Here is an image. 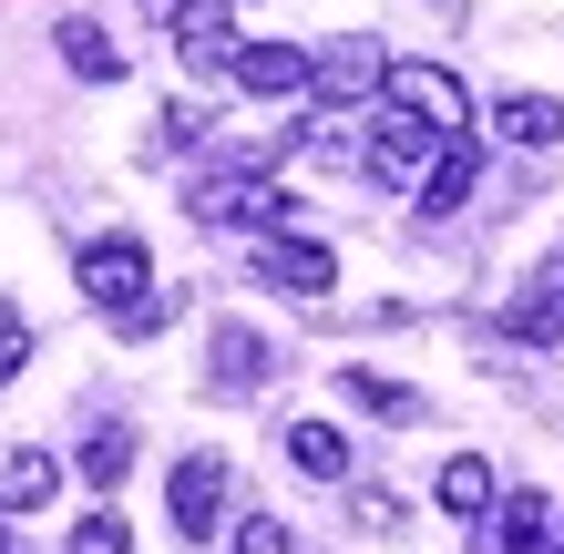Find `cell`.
Returning <instances> with one entry per match:
<instances>
[{
    "label": "cell",
    "mask_w": 564,
    "mask_h": 554,
    "mask_svg": "<svg viewBox=\"0 0 564 554\" xmlns=\"http://www.w3.org/2000/svg\"><path fill=\"white\" fill-rule=\"evenodd\" d=\"M73 287H83V298L104 308V318H123V308H134L144 287H154V247L134 237V226H113V237H83V257H73Z\"/></svg>",
    "instance_id": "cell-1"
},
{
    "label": "cell",
    "mask_w": 564,
    "mask_h": 554,
    "mask_svg": "<svg viewBox=\"0 0 564 554\" xmlns=\"http://www.w3.org/2000/svg\"><path fill=\"white\" fill-rule=\"evenodd\" d=\"M380 104H401L411 123H431V134H473V83H462L452 62H390Z\"/></svg>",
    "instance_id": "cell-2"
},
{
    "label": "cell",
    "mask_w": 564,
    "mask_h": 554,
    "mask_svg": "<svg viewBox=\"0 0 564 554\" xmlns=\"http://www.w3.org/2000/svg\"><path fill=\"white\" fill-rule=\"evenodd\" d=\"M226 493H237L226 452H185V463L164 472V513H175L185 544H216V534H226Z\"/></svg>",
    "instance_id": "cell-3"
},
{
    "label": "cell",
    "mask_w": 564,
    "mask_h": 554,
    "mask_svg": "<svg viewBox=\"0 0 564 554\" xmlns=\"http://www.w3.org/2000/svg\"><path fill=\"white\" fill-rule=\"evenodd\" d=\"M380 83H390V52L370 42V31H349V42H328V52H318L308 104H328V113H370V104H380Z\"/></svg>",
    "instance_id": "cell-4"
},
{
    "label": "cell",
    "mask_w": 564,
    "mask_h": 554,
    "mask_svg": "<svg viewBox=\"0 0 564 554\" xmlns=\"http://www.w3.org/2000/svg\"><path fill=\"white\" fill-rule=\"evenodd\" d=\"M278 380V349L247 329V318H216L206 329V390L216 401H247V390H268Z\"/></svg>",
    "instance_id": "cell-5"
},
{
    "label": "cell",
    "mask_w": 564,
    "mask_h": 554,
    "mask_svg": "<svg viewBox=\"0 0 564 554\" xmlns=\"http://www.w3.org/2000/svg\"><path fill=\"white\" fill-rule=\"evenodd\" d=\"M257 287H278V298H328V287H339V257H328L318 237H268V247H257V268H247Z\"/></svg>",
    "instance_id": "cell-6"
},
{
    "label": "cell",
    "mask_w": 564,
    "mask_h": 554,
    "mask_svg": "<svg viewBox=\"0 0 564 554\" xmlns=\"http://www.w3.org/2000/svg\"><path fill=\"white\" fill-rule=\"evenodd\" d=\"M226 83H237L247 104H297V93L318 83V52H308V42H247Z\"/></svg>",
    "instance_id": "cell-7"
},
{
    "label": "cell",
    "mask_w": 564,
    "mask_h": 554,
    "mask_svg": "<svg viewBox=\"0 0 564 554\" xmlns=\"http://www.w3.org/2000/svg\"><path fill=\"white\" fill-rule=\"evenodd\" d=\"M237 11H226V0H185V21H175V62L195 83H216V73H237Z\"/></svg>",
    "instance_id": "cell-8"
},
{
    "label": "cell",
    "mask_w": 564,
    "mask_h": 554,
    "mask_svg": "<svg viewBox=\"0 0 564 554\" xmlns=\"http://www.w3.org/2000/svg\"><path fill=\"white\" fill-rule=\"evenodd\" d=\"M52 52H62V73H73V83H123V42L93 11H62L52 21Z\"/></svg>",
    "instance_id": "cell-9"
},
{
    "label": "cell",
    "mask_w": 564,
    "mask_h": 554,
    "mask_svg": "<svg viewBox=\"0 0 564 554\" xmlns=\"http://www.w3.org/2000/svg\"><path fill=\"white\" fill-rule=\"evenodd\" d=\"M473 185H482V154H473V134H452L442 154H431V175H421L411 195H421V216L442 226V216H462V206H473Z\"/></svg>",
    "instance_id": "cell-10"
},
{
    "label": "cell",
    "mask_w": 564,
    "mask_h": 554,
    "mask_svg": "<svg viewBox=\"0 0 564 554\" xmlns=\"http://www.w3.org/2000/svg\"><path fill=\"white\" fill-rule=\"evenodd\" d=\"M431 503H442L452 524H492L503 482H492V463H482V452H452V463H442V482H431Z\"/></svg>",
    "instance_id": "cell-11"
},
{
    "label": "cell",
    "mask_w": 564,
    "mask_h": 554,
    "mask_svg": "<svg viewBox=\"0 0 564 554\" xmlns=\"http://www.w3.org/2000/svg\"><path fill=\"white\" fill-rule=\"evenodd\" d=\"M492 134H503V144H534V154L564 144V93H523V83H513L503 104H492Z\"/></svg>",
    "instance_id": "cell-12"
},
{
    "label": "cell",
    "mask_w": 564,
    "mask_h": 554,
    "mask_svg": "<svg viewBox=\"0 0 564 554\" xmlns=\"http://www.w3.org/2000/svg\"><path fill=\"white\" fill-rule=\"evenodd\" d=\"M278 452H288L308 482H349V432H339V421H288Z\"/></svg>",
    "instance_id": "cell-13"
},
{
    "label": "cell",
    "mask_w": 564,
    "mask_h": 554,
    "mask_svg": "<svg viewBox=\"0 0 564 554\" xmlns=\"http://www.w3.org/2000/svg\"><path fill=\"white\" fill-rule=\"evenodd\" d=\"M339 401L370 411V421H421V390H411V380H380V370H359V360L339 370Z\"/></svg>",
    "instance_id": "cell-14"
},
{
    "label": "cell",
    "mask_w": 564,
    "mask_h": 554,
    "mask_svg": "<svg viewBox=\"0 0 564 554\" xmlns=\"http://www.w3.org/2000/svg\"><path fill=\"white\" fill-rule=\"evenodd\" d=\"M62 493V463H52V452H11V463H0V503H11V513H42Z\"/></svg>",
    "instance_id": "cell-15"
},
{
    "label": "cell",
    "mask_w": 564,
    "mask_h": 554,
    "mask_svg": "<svg viewBox=\"0 0 564 554\" xmlns=\"http://www.w3.org/2000/svg\"><path fill=\"white\" fill-rule=\"evenodd\" d=\"M123 472H134V432L113 421V432H93V442H83V482H93V493H113Z\"/></svg>",
    "instance_id": "cell-16"
},
{
    "label": "cell",
    "mask_w": 564,
    "mask_h": 554,
    "mask_svg": "<svg viewBox=\"0 0 564 554\" xmlns=\"http://www.w3.org/2000/svg\"><path fill=\"white\" fill-rule=\"evenodd\" d=\"M62 554H134V524H123L113 503H93L73 534H62Z\"/></svg>",
    "instance_id": "cell-17"
},
{
    "label": "cell",
    "mask_w": 564,
    "mask_h": 554,
    "mask_svg": "<svg viewBox=\"0 0 564 554\" xmlns=\"http://www.w3.org/2000/svg\"><path fill=\"white\" fill-rule=\"evenodd\" d=\"M164 318H175V287H164V278H154V287H144V298H134V308H123V318H113V339H154V329H164Z\"/></svg>",
    "instance_id": "cell-18"
},
{
    "label": "cell",
    "mask_w": 564,
    "mask_h": 554,
    "mask_svg": "<svg viewBox=\"0 0 564 554\" xmlns=\"http://www.w3.org/2000/svg\"><path fill=\"white\" fill-rule=\"evenodd\" d=\"M21 370H31V318H21L11 298H0V390H11Z\"/></svg>",
    "instance_id": "cell-19"
},
{
    "label": "cell",
    "mask_w": 564,
    "mask_h": 554,
    "mask_svg": "<svg viewBox=\"0 0 564 554\" xmlns=\"http://www.w3.org/2000/svg\"><path fill=\"white\" fill-rule=\"evenodd\" d=\"M237 554H297V534L278 513H237Z\"/></svg>",
    "instance_id": "cell-20"
},
{
    "label": "cell",
    "mask_w": 564,
    "mask_h": 554,
    "mask_svg": "<svg viewBox=\"0 0 564 554\" xmlns=\"http://www.w3.org/2000/svg\"><path fill=\"white\" fill-rule=\"evenodd\" d=\"M144 21H164V31H175V21H185V0H144Z\"/></svg>",
    "instance_id": "cell-21"
}]
</instances>
